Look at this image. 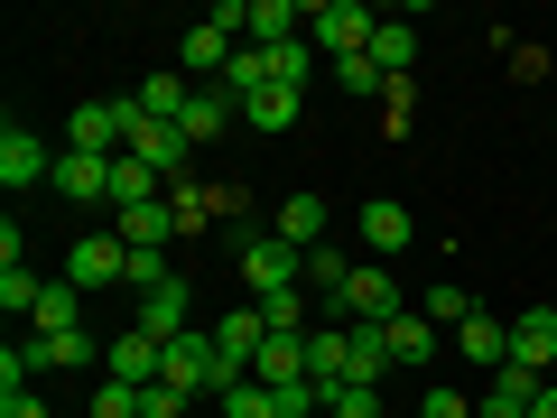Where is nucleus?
<instances>
[{
  "label": "nucleus",
  "instance_id": "obj_18",
  "mask_svg": "<svg viewBox=\"0 0 557 418\" xmlns=\"http://www.w3.org/2000/svg\"><path fill=\"white\" fill-rule=\"evenodd\" d=\"M270 233H278V242H298V251H325V196H288Z\"/></svg>",
  "mask_w": 557,
  "mask_h": 418
},
{
  "label": "nucleus",
  "instance_id": "obj_34",
  "mask_svg": "<svg viewBox=\"0 0 557 418\" xmlns=\"http://www.w3.org/2000/svg\"><path fill=\"white\" fill-rule=\"evenodd\" d=\"M94 418H139V391H131V381H112V372H102V391H94Z\"/></svg>",
  "mask_w": 557,
  "mask_h": 418
},
{
  "label": "nucleus",
  "instance_id": "obj_13",
  "mask_svg": "<svg viewBox=\"0 0 557 418\" xmlns=\"http://www.w3.org/2000/svg\"><path fill=\"white\" fill-rule=\"evenodd\" d=\"M112 233L131 242V251H168V242H177V214H168V196H159V205H121Z\"/></svg>",
  "mask_w": 557,
  "mask_h": 418
},
{
  "label": "nucleus",
  "instance_id": "obj_1",
  "mask_svg": "<svg viewBox=\"0 0 557 418\" xmlns=\"http://www.w3.org/2000/svg\"><path fill=\"white\" fill-rule=\"evenodd\" d=\"M278 288H307V251L278 233H242V298H278Z\"/></svg>",
  "mask_w": 557,
  "mask_h": 418
},
{
  "label": "nucleus",
  "instance_id": "obj_27",
  "mask_svg": "<svg viewBox=\"0 0 557 418\" xmlns=\"http://www.w3.org/2000/svg\"><path fill=\"white\" fill-rule=\"evenodd\" d=\"M168 214H177V233H205V223H223V205H214V186L177 177V186H168Z\"/></svg>",
  "mask_w": 557,
  "mask_h": 418
},
{
  "label": "nucleus",
  "instance_id": "obj_8",
  "mask_svg": "<svg viewBox=\"0 0 557 418\" xmlns=\"http://www.w3.org/2000/svg\"><path fill=\"white\" fill-rule=\"evenodd\" d=\"M233 47H242V38H233V28H214V20H205V28H186V47H177V75H186V84H205V75L223 84Z\"/></svg>",
  "mask_w": 557,
  "mask_h": 418
},
{
  "label": "nucleus",
  "instance_id": "obj_16",
  "mask_svg": "<svg viewBox=\"0 0 557 418\" xmlns=\"http://www.w3.org/2000/svg\"><path fill=\"white\" fill-rule=\"evenodd\" d=\"M409 233H418V223H409V205H391V196H372V205H362V242H372V251H409Z\"/></svg>",
  "mask_w": 557,
  "mask_h": 418
},
{
  "label": "nucleus",
  "instance_id": "obj_17",
  "mask_svg": "<svg viewBox=\"0 0 557 418\" xmlns=\"http://www.w3.org/2000/svg\"><path fill=\"white\" fill-rule=\"evenodd\" d=\"M28 335H84V288L47 279V298H38V317H28Z\"/></svg>",
  "mask_w": 557,
  "mask_h": 418
},
{
  "label": "nucleus",
  "instance_id": "obj_25",
  "mask_svg": "<svg viewBox=\"0 0 557 418\" xmlns=\"http://www.w3.org/2000/svg\"><path fill=\"white\" fill-rule=\"evenodd\" d=\"M530 399H539L530 372H493V391L474 399V418H530Z\"/></svg>",
  "mask_w": 557,
  "mask_h": 418
},
{
  "label": "nucleus",
  "instance_id": "obj_28",
  "mask_svg": "<svg viewBox=\"0 0 557 418\" xmlns=\"http://www.w3.org/2000/svg\"><path fill=\"white\" fill-rule=\"evenodd\" d=\"M38 298H47V279L28 270V260H0V307H10V317H38Z\"/></svg>",
  "mask_w": 557,
  "mask_h": 418
},
{
  "label": "nucleus",
  "instance_id": "obj_5",
  "mask_svg": "<svg viewBox=\"0 0 557 418\" xmlns=\"http://www.w3.org/2000/svg\"><path fill=\"white\" fill-rule=\"evenodd\" d=\"M57 177V149H47L38 131H20V121H10V131H0V186H10V196H28V186H47Z\"/></svg>",
  "mask_w": 557,
  "mask_h": 418
},
{
  "label": "nucleus",
  "instance_id": "obj_14",
  "mask_svg": "<svg viewBox=\"0 0 557 418\" xmlns=\"http://www.w3.org/2000/svg\"><path fill=\"white\" fill-rule=\"evenodd\" d=\"M186 307H196V298H186V279H168V288H149V298H139V335H159V344H177L186 335Z\"/></svg>",
  "mask_w": 557,
  "mask_h": 418
},
{
  "label": "nucleus",
  "instance_id": "obj_4",
  "mask_svg": "<svg viewBox=\"0 0 557 418\" xmlns=\"http://www.w3.org/2000/svg\"><path fill=\"white\" fill-rule=\"evenodd\" d=\"M102 372L131 381V391H149V381H168V344H159V335H139V325H121V335L102 344Z\"/></svg>",
  "mask_w": 557,
  "mask_h": 418
},
{
  "label": "nucleus",
  "instance_id": "obj_10",
  "mask_svg": "<svg viewBox=\"0 0 557 418\" xmlns=\"http://www.w3.org/2000/svg\"><path fill=\"white\" fill-rule=\"evenodd\" d=\"M233 121H242V102L223 94V84H196V102H186V112H177V131H186V139H196V149H205V139H223V131H233Z\"/></svg>",
  "mask_w": 557,
  "mask_h": 418
},
{
  "label": "nucleus",
  "instance_id": "obj_9",
  "mask_svg": "<svg viewBox=\"0 0 557 418\" xmlns=\"http://www.w3.org/2000/svg\"><path fill=\"white\" fill-rule=\"evenodd\" d=\"M57 196H75V205H112V159H84V149H57Z\"/></svg>",
  "mask_w": 557,
  "mask_h": 418
},
{
  "label": "nucleus",
  "instance_id": "obj_32",
  "mask_svg": "<svg viewBox=\"0 0 557 418\" xmlns=\"http://www.w3.org/2000/svg\"><path fill=\"white\" fill-rule=\"evenodd\" d=\"M196 409V391H177V381H149V391H139V418H186Z\"/></svg>",
  "mask_w": 557,
  "mask_h": 418
},
{
  "label": "nucleus",
  "instance_id": "obj_35",
  "mask_svg": "<svg viewBox=\"0 0 557 418\" xmlns=\"http://www.w3.org/2000/svg\"><path fill=\"white\" fill-rule=\"evenodd\" d=\"M418 418H474V399H465V391H456V381H437V391L418 399Z\"/></svg>",
  "mask_w": 557,
  "mask_h": 418
},
{
  "label": "nucleus",
  "instance_id": "obj_30",
  "mask_svg": "<svg viewBox=\"0 0 557 418\" xmlns=\"http://www.w3.org/2000/svg\"><path fill=\"white\" fill-rule=\"evenodd\" d=\"M418 317H428V325H465V317H474V298H465L456 279H437V288L418 298Z\"/></svg>",
  "mask_w": 557,
  "mask_h": 418
},
{
  "label": "nucleus",
  "instance_id": "obj_11",
  "mask_svg": "<svg viewBox=\"0 0 557 418\" xmlns=\"http://www.w3.org/2000/svg\"><path fill=\"white\" fill-rule=\"evenodd\" d=\"M298 28H307V0H251L242 47H298Z\"/></svg>",
  "mask_w": 557,
  "mask_h": 418
},
{
  "label": "nucleus",
  "instance_id": "obj_21",
  "mask_svg": "<svg viewBox=\"0 0 557 418\" xmlns=\"http://www.w3.org/2000/svg\"><path fill=\"white\" fill-rule=\"evenodd\" d=\"M251 381H270V391H288V381H307V335H270L251 362Z\"/></svg>",
  "mask_w": 557,
  "mask_h": 418
},
{
  "label": "nucleus",
  "instance_id": "obj_36",
  "mask_svg": "<svg viewBox=\"0 0 557 418\" xmlns=\"http://www.w3.org/2000/svg\"><path fill=\"white\" fill-rule=\"evenodd\" d=\"M0 418H47V399H28V391H0Z\"/></svg>",
  "mask_w": 557,
  "mask_h": 418
},
{
  "label": "nucleus",
  "instance_id": "obj_6",
  "mask_svg": "<svg viewBox=\"0 0 557 418\" xmlns=\"http://www.w3.org/2000/svg\"><path fill=\"white\" fill-rule=\"evenodd\" d=\"M502 372H530V381H557V317L539 307V317H520L511 325V362Z\"/></svg>",
  "mask_w": 557,
  "mask_h": 418
},
{
  "label": "nucleus",
  "instance_id": "obj_20",
  "mask_svg": "<svg viewBox=\"0 0 557 418\" xmlns=\"http://www.w3.org/2000/svg\"><path fill=\"white\" fill-rule=\"evenodd\" d=\"M307 381H354V335L344 325H317L307 335Z\"/></svg>",
  "mask_w": 557,
  "mask_h": 418
},
{
  "label": "nucleus",
  "instance_id": "obj_31",
  "mask_svg": "<svg viewBox=\"0 0 557 418\" xmlns=\"http://www.w3.org/2000/svg\"><path fill=\"white\" fill-rule=\"evenodd\" d=\"M335 418H391L381 381H344V391H335Z\"/></svg>",
  "mask_w": 557,
  "mask_h": 418
},
{
  "label": "nucleus",
  "instance_id": "obj_15",
  "mask_svg": "<svg viewBox=\"0 0 557 418\" xmlns=\"http://www.w3.org/2000/svg\"><path fill=\"white\" fill-rule=\"evenodd\" d=\"M214 344H223V362H233V372H251V362H260V344H270V325H260V307L242 298L233 317L214 325Z\"/></svg>",
  "mask_w": 557,
  "mask_h": 418
},
{
  "label": "nucleus",
  "instance_id": "obj_33",
  "mask_svg": "<svg viewBox=\"0 0 557 418\" xmlns=\"http://www.w3.org/2000/svg\"><path fill=\"white\" fill-rule=\"evenodd\" d=\"M335 84H344V94H372V102L391 94V75H381L372 57H344V65H335Z\"/></svg>",
  "mask_w": 557,
  "mask_h": 418
},
{
  "label": "nucleus",
  "instance_id": "obj_19",
  "mask_svg": "<svg viewBox=\"0 0 557 418\" xmlns=\"http://www.w3.org/2000/svg\"><path fill=\"white\" fill-rule=\"evenodd\" d=\"M456 335H465V362H483V372H502V362H511V325H502V317H483V307L456 325Z\"/></svg>",
  "mask_w": 557,
  "mask_h": 418
},
{
  "label": "nucleus",
  "instance_id": "obj_12",
  "mask_svg": "<svg viewBox=\"0 0 557 418\" xmlns=\"http://www.w3.org/2000/svg\"><path fill=\"white\" fill-rule=\"evenodd\" d=\"M381 335H391V362H399V372H428V362H437V325L418 317V307H399Z\"/></svg>",
  "mask_w": 557,
  "mask_h": 418
},
{
  "label": "nucleus",
  "instance_id": "obj_23",
  "mask_svg": "<svg viewBox=\"0 0 557 418\" xmlns=\"http://www.w3.org/2000/svg\"><path fill=\"white\" fill-rule=\"evenodd\" d=\"M298 112H307V94H298V84H260V94L242 102V121H251V131H288Z\"/></svg>",
  "mask_w": 557,
  "mask_h": 418
},
{
  "label": "nucleus",
  "instance_id": "obj_3",
  "mask_svg": "<svg viewBox=\"0 0 557 418\" xmlns=\"http://www.w3.org/2000/svg\"><path fill=\"white\" fill-rule=\"evenodd\" d=\"M112 279H131V242L121 233H84L75 251H65V288L94 298V288H112Z\"/></svg>",
  "mask_w": 557,
  "mask_h": 418
},
{
  "label": "nucleus",
  "instance_id": "obj_29",
  "mask_svg": "<svg viewBox=\"0 0 557 418\" xmlns=\"http://www.w3.org/2000/svg\"><path fill=\"white\" fill-rule=\"evenodd\" d=\"M214 399H223V418H278V391H270V381H251V372H242L233 391H214Z\"/></svg>",
  "mask_w": 557,
  "mask_h": 418
},
{
  "label": "nucleus",
  "instance_id": "obj_37",
  "mask_svg": "<svg viewBox=\"0 0 557 418\" xmlns=\"http://www.w3.org/2000/svg\"><path fill=\"white\" fill-rule=\"evenodd\" d=\"M530 418H557V381H539V399H530Z\"/></svg>",
  "mask_w": 557,
  "mask_h": 418
},
{
  "label": "nucleus",
  "instance_id": "obj_7",
  "mask_svg": "<svg viewBox=\"0 0 557 418\" xmlns=\"http://www.w3.org/2000/svg\"><path fill=\"white\" fill-rule=\"evenodd\" d=\"M131 159H149L168 186H177V177H186V159H196V139H186L177 121H139V131H131Z\"/></svg>",
  "mask_w": 557,
  "mask_h": 418
},
{
  "label": "nucleus",
  "instance_id": "obj_22",
  "mask_svg": "<svg viewBox=\"0 0 557 418\" xmlns=\"http://www.w3.org/2000/svg\"><path fill=\"white\" fill-rule=\"evenodd\" d=\"M362 57H372V65H381V75H391V84H409V65H418V28L381 20V28H372V47H362Z\"/></svg>",
  "mask_w": 557,
  "mask_h": 418
},
{
  "label": "nucleus",
  "instance_id": "obj_26",
  "mask_svg": "<svg viewBox=\"0 0 557 418\" xmlns=\"http://www.w3.org/2000/svg\"><path fill=\"white\" fill-rule=\"evenodd\" d=\"M354 270H362V260H344V251H307V298L335 307L344 288H354Z\"/></svg>",
  "mask_w": 557,
  "mask_h": 418
},
{
  "label": "nucleus",
  "instance_id": "obj_24",
  "mask_svg": "<svg viewBox=\"0 0 557 418\" xmlns=\"http://www.w3.org/2000/svg\"><path fill=\"white\" fill-rule=\"evenodd\" d=\"M131 102H139V121H177V112H186V102H196V84H186V75H177V65H168V75H149V84H139V94H131Z\"/></svg>",
  "mask_w": 557,
  "mask_h": 418
},
{
  "label": "nucleus",
  "instance_id": "obj_2",
  "mask_svg": "<svg viewBox=\"0 0 557 418\" xmlns=\"http://www.w3.org/2000/svg\"><path fill=\"white\" fill-rule=\"evenodd\" d=\"M372 28H381V10H362V0H317V10H307V47H317L325 65L362 57V47H372Z\"/></svg>",
  "mask_w": 557,
  "mask_h": 418
}]
</instances>
